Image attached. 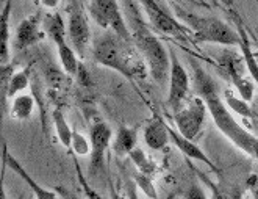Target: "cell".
<instances>
[{
  "instance_id": "6da1fadb",
  "label": "cell",
  "mask_w": 258,
  "mask_h": 199,
  "mask_svg": "<svg viewBox=\"0 0 258 199\" xmlns=\"http://www.w3.org/2000/svg\"><path fill=\"white\" fill-rule=\"evenodd\" d=\"M93 55L99 65L117 71L130 80L144 79L149 74L146 61L133 41H125L113 32L102 35L94 42Z\"/></svg>"
},
{
  "instance_id": "7a4b0ae2",
  "label": "cell",
  "mask_w": 258,
  "mask_h": 199,
  "mask_svg": "<svg viewBox=\"0 0 258 199\" xmlns=\"http://www.w3.org/2000/svg\"><path fill=\"white\" fill-rule=\"evenodd\" d=\"M128 21L132 27V41L144 58L150 77L157 83H164L171 71L169 51L155 36L150 27L138 16V13H133Z\"/></svg>"
},
{
  "instance_id": "3957f363",
  "label": "cell",
  "mask_w": 258,
  "mask_h": 199,
  "mask_svg": "<svg viewBox=\"0 0 258 199\" xmlns=\"http://www.w3.org/2000/svg\"><path fill=\"white\" fill-rule=\"evenodd\" d=\"M175 11L178 19L188 25L194 38L199 42L221 44L227 47L238 45L239 47V35L227 22L213 16H199L180 5H175Z\"/></svg>"
},
{
  "instance_id": "277c9868",
  "label": "cell",
  "mask_w": 258,
  "mask_h": 199,
  "mask_svg": "<svg viewBox=\"0 0 258 199\" xmlns=\"http://www.w3.org/2000/svg\"><path fill=\"white\" fill-rule=\"evenodd\" d=\"M208 107V113L213 118L216 127L229 138L235 146H238L241 151H244L250 157H255L258 151V138L253 136L250 132H247L238 121L232 116L229 109L225 107L224 101L219 96L210 97L205 101Z\"/></svg>"
},
{
  "instance_id": "5b68a950",
  "label": "cell",
  "mask_w": 258,
  "mask_h": 199,
  "mask_svg": "<svg viewBox=\"0 0 258 199\" xmlns=\"http://www.w3.org/2000/svg\"><path fill=\"white\" fill-rule=\"evenodd\" d=\"M89 16L103 30L110 28L113 33L125 41H132V33L124 21L122 11L119 8L117 0H89L88 5Z\"/></svg>"
},
{
  "instance_id": "8992f818",
  "label": "cell",
  "mask_w": 258,
  "mask_h": 199,
  "mask_svg": "<svg viewBox=\"0 0 258 199\" xmlns=\"http://www.w3.org/2000/svg\"><path fill=\"white\" fill-rule=\"evenodd\" d=\"M207 113H208V107L204 99L196 96L191 97L189 101H185L183 105L174 113V122L177 126V130L185 138L194 141L202 132Z\"/></svg>"
},
{
  "instance_id": "52a82bcc",
  "label": "cell",
  "mask_w": 258,
  "mask_h": 199,
  "mask_svg": "<svg viewBox=\"0 0 258 199\" xmlns=\"http://www.w3.org/2000/svg\"><path fill=\"white\" fill-rule=\"evenodd\" d=\"M138 2L144 8L149 24L155 30H158L160 33L177 38L180 41L188 39V35L191 33V30L186 28L185 25H181L171 13H168V10H164L157 2V0H138Z\"/></svg>"
},
{
  "instance_id": "ba28073f",
  "label": "cell",
  "mask_w": 258,
  "mask_h": 199,
  "mask_svg": "<svg viewBox=\"0 0 258 199\" xmlns=\"http://www.w3.org/2000/svg\"><path fill=\"white\" fill-rule=\"evenodd\" d=\"M171 55V71H169V93H168V107L172 112H177L189 93V75L183 65L180 63L175 52L169 49Z\"/></svg>"
},
{
  "instance_id": "9c48e42d",
  "label": "cell",
  "mask_w": 258,
  "mask_h": 199,
  "mask_svg": "<svg viewBox=\"0 0 258 199\" xmlns=\"http://www.w3.org/2000/svg\"><path fill=\"white\" fill-rule=\"evenodd\" d=\"M113 130L111 127L103 121L94 122L89 129V141H91V166L89 173L97 174L103 170V159L105 151L111 144Z\"/></svg>"
},
{
  "instance_id": "30bf717a",
  "label": "cell",
  "mask_w": 258,
  "mask_h": 199,
  "mask_svg": "<svg viewBox=\"0 0 258 199\" xmlns=\"http://www.w3.org/2000/svg\"><path fill=\"white\" fill-rule=\"evenodd\" d=\"M68 36L71 39L72 49L79 55H85L91 44V28L88 19L79 7H72L68 21Z\"/></svg>"
},
{
  "instance_id": "8fae6325",
  "label": "cell",
  "mask_w": 258,
  "mask_h": 199,
  "mask_svg": "<svg viewBox=\"0 0 258 199\" xmlns=\"http://www.w3.org/2000/svg\"><path fill=\"white\" fill-rule=\"evenodd\" d=\"M45 32L42 28L41 13H35L33 16L25 18L16 28V36H14V47L16 51H25L32 45L42 41Z\"/></svg>"
},
{
  "instance_id": "7c38bea8",
  "label": "cell",
  "mask_w": 258,
  "mask_h": 199,
  "mask_svg": "<svg viewBox=\"0 0 258 199\" xmlns=\"http://www.w3.org/2000/svg\"><path fill=\"white\" fill-rule=\"evenodd\" d=\"M168 132H169V138L171 141L178 147V151L181 152V154H185L188 159L191 160H196V162H201V163H205L208 168H211L213 171H216V166L213 165V162H211L205 152L197 146L192 140H188L185 138L183 135H181L178 130H174L169 124H168Z\"/></svg>"
},
{
  "instance_id": "4fadbf2b",
  "label": "cell",
  "mask_w": 258,
  "mask_h": 199,
  "mask_svg": "<svg viewBox=\"0 0 258 199\" xmlns=\"http://www.w3.org/2000/svg\"><path fill=\"white\" fill-rule=\"evenodd\" d=\"M192 63V83H194V93L197 94V97H201L204 101L210 99V97H215L219 96V89L218 85L215 82V79L197 63L196 60L191 61Z\"/></svg>"
},
{
  "instance_id": "5bb4252c",
  "label": "cell",
  "mask_w": 258,
  "mask_h": 199,
  "mask_svg": "<svg viewBox=\"0 0 258 199\" xmlns=\"http://www.w3.org/2000/svg\"><path fill=\"white\" fill-rule=\"evenodd\" d=\"M169 140L168 124L160 116H155L144 129V143L152 151H161Z\"/></svg>"
},
{
  "instance_id": "9a60e30c",
  "label": "cell",
  "mask_w": 258,
  "mask_h": 199,
  "mask_svg": "<svg viewBox=\"0 0 258 199\" xmlns=\"http://www.w3.org/2000/svg\"><path fill=\"white\" fill-rule=\"evenodd\" d=\"M5 160H7V165L11 168V170L16 173L18 176H21V179L27 183V185L32 188V191H33V194H35V197L36 199H58V194H56V191H53V190H47V188H44V187H41L39 183L30 176L24 168L21 166V163L14 159L13 156H10L8 152H5Z\"/></svg>"
},
{
  "instance_id": "2e32d148",
  "label": "cell",
  "mask_w": 258,
  "mask_h": 199,
  "mask_svg": "<svg viewBox=\"0 0 258 199\" xmlns=\"http://www.w3.org/2000/svg\"><path fill=\"white\" fill-rule=\"evenodd\" d=\"M42 28L45 35H47L58 47L66 42V35H68V30H66V24L63 16L59 14L58 11H52V13H45L42 16Z\"/></svg>"
},
{
  "instance_id": "e0dca14e",
  "label": "cell",
  "mask_w": 258,
  "mask_h": 199,
  "mask_svg": "<svg viewBox=\"0 0 258 199\" xmlns=\"http://www.w3.org/2000/svg\"><path fill=\"white\" fill-rule=\"evenodd\" d=\"M236 27H238L236 32L239 35V49H241V54H242V60H244L246 69L249 71L252 80L258 85V61H256V58L253 55L249 35H247L244 25H242V22L239 19H236Z\"/></svg>"
},
{
  "instance_id": "ac0fdd59",
  "label": "cell",
  "mask_w": 258,
  "mask_h": 199,
  "mask_svg": "<svg viewBox=\"0 0 258 199\" xmlns=\"http://www.w3.org/2000/svg\"><path fill=\"white\" fill-rule=\"evenodd\" d=\"M136 143H138V129L120 126L113 141V152L117 157L130 156V152L136 149Z\"/></svg>"
},
{
  "instance_id": "d6986e66",
  "label": "cell",
  "mask_w": 258,
  "mask_h": 199,
  "mask_svg": "<svg viewBox=\"0 0 258 199\" xmlns=\"http://www.w3.org/2000/svg\"><path fill=\"white\" fill-rule=\"evenodd\" d=\"M35 110V99L30 94H19L11 101L10 115L16 121H27L32 118Z\"/></svg>"
},
{
  "instance_id": "ffe728a7",
  "label": "cell",
  "mask_w": 258,
  "mask_h": 199,
  "mask_svg": "<svg viewBox=\"0 0 258 199\" xmlns=\"http://www.w3.org/2000/svg\"><path fill=\"white\" fill-rule=\"evenodd\" d=\"M222 97H224L222 101H224L227 109L235 112L236 115H239L242 118H252V116H255L253 110H252V105H249V102L244 101L241 96H236L232 89H225Z\"/></svg>"
},
{
  "instance_id": "44dd1931",
  "label": "cell",
  "mask_w": 258,
  "mask_h": 199,
  "mask_svg": "<svg viewBox=\"0 0 258 199\" xmlns=\"http://www.w3.org/2000/svg\"><path fill=\"white\" fill-rule=\"evenodd\" d=\"M201 179L207 183L211 190V197L210 199H241L244 194V188L239 187H225L222 183H215L213 180H210L207 176L201 174Z\"/></svg>"
},
{
  "instance_id": "7402d4cb",
  "label": "cell",
  "mask_w": 258,
  "mask_h": 199,
  "mask_svg": "<svg viewBox=\"0 0 258 199\" xmlns=\"http://www.w3.org/2000/svg\"><path fill=\"white\" fill-rule=\"evenodd\" d=\"M10 14H11V0H7L2 10V52H0L2 66L10 65Z\"/></svg>"
},
{
  "instance_id": "603a6c76",
  "label": "cell",
  "mask_w": 258,
  "mask_h": 199,
  "mask_svg": "<svg viewBox=\"0 0 258 199\" xmlns=\"http://www.w3.org/2000/svg\"><path fill=\"white\" fill-rule=\"evenodd\" d=\"M56 49H58V57H59V61H61L63 69L68 74H71V75H77L79 74V69H80L77 52H75L68 42L58 45Z\"/></svg>"
},
{
  "instance_id": "cb8c5ba5",
  "label": "cell",
  "mask_w": 258,
  "mask_h": 199,
  "mask_svg": "<svg viewBox=\"0 0 258 199\" xmlns=\"http://www.w3.org/2000/svg\"><path fill=\"white\" fill-rule=\"evenodd\" d=\"M52 118H53V126H55V130H56V135L59 141H61V144L64 147H71L72 144V133L74 130H71L68 121L63 115V112L59 109H55L52 112Z\"/></svg>"
},
{
  "instance_id": "d4e9b609",
  "label": "cell",
  "mask_w": 258,
  "mask_h": 199,
  "mask_svg": "<svg viewBox=\"0 0 258 199\" xmlns=\"http://www.w3.org/2000/svg\"><path fill=\"white\" fill-rule=\"evenodd\" d=\"M30 85V72L28 69H24V71H19L13 75V79L7 88V93H5V97L7 99H14L19 94H24V91L28 88Z\"/></svg>"
},
{
  "instance_id": "484cf974",
  "label": "cell",
  "mask_w": 258,
  "mask_h": 199,
  "mask_svg": "<svg viewBox=\"0 0 258 199\" xmlns=\"http://www.w3.org/2000/svg\"><path fill=\"white\" fill-rule=\"evenodd\" d=\"M130 160L135 163V166L138 168L140 170V173L141 174H147V176H152L155 173V170H157V165H155V162L154 160H150L149 157H147V154L144 151H141V149H133L132 152H130Z\"/></svg>"
},
{
  "instance_id": "4316f807",
  "label": "cell",
  "mask_w": 258,
  "mask_h": 199,
  "mask_svg": "<svg viewBox=\"0 0 258 199\" xmlns=\"http://www.w3.org/2000/svg\"><path fill=\"white\" fill-rule=\"evenodd\" d=\"M232 83H233V86L238 91V94L242 99L247 101V102L253 101V96H255V82L253 80L246 79L244 75H239V77H236Z\"/></svg>"
},
{
  "instance_id": "83f0119b",
  "label": "cell",
  "mask_w": 258,
  "mask_h": 199,
  "mask_svg": "<svg viewBox=\"0 0 258 199\" xmlns=\"http://www.w3.org/2000/svg\"><path fill=\"white\" fill-rule=\"evenodd\" d=\"M71 147L74 149V152L77 156H88L91 152V141L86 138L85 135L79 133V132H74L72 133V144Z\"/></svg>"
},
{
  "instance_id": "f1b7e54d",
  "label": "cell",
  "mask_w": 258,
  "mask_h": 199,
  "mask_svg": "<svg viewBox=\"0 0 258 199\" xmlns=\"http://www.w3.org/2000/svg\"><path fill=\"white\" fill-rule=\"evenodd\" d=\"M135 182H136V187H140L141 191H143L146 196H149L150 199H157V197H158L157 190H155V187H154V180H152L150 176L141 174V173H140L138 176L135 177Z\"/></svg>"
},
{
  "instance_id": "f546056e",
  "label": "cell",
  "mask_w": 258,
  "mask_h": 199,
  "mask_svg": "<svg viewBox=\"0 0 258 199\" xmlns=\"http://www.w3.org/2000/svg\"><path fill=\"white\" fill-rule=\"evenodd\" d=\"M183 197L185 199H208L205 194V190L201 185H197V183H192V185H189L183 191Z\"/></svg>"
},
{
  "instance_id": "4dcf8cb0",
  "label": "cell",
  "mask_w": 258,
  "mask_h": 199,
  "mask_svg": "<svg viewBox=\"0 0 258 199\" xmlns=\"http://www.w3.org/2000/svg\"><path fill=\"white\" fill-rule=\"evenodd\" d=\"M175 2L180 5V7H205L204 4L197 2V0H175Z\"/></svg>"
},
{
  "instance_id": "1f68e13d",
  "label": "cell",
  "mask_w": 258,
  "mask_h": 199,
  "mask_svg": "<svg viewBox=\"0 0 258 199\" xmlns=\"http://www.w3.org/2000/svg\"><path fill=\"white\" fill-rule=\"evenodd\" d=\"M41 5L47 10H55L59 5V0H39Z\"/></svg>"
},
{
  "instance_id": "d6a6232c",
  "label": "cell",
  "mask_w": 258,
  "mask_h": 199,
  "mask_svg": "<svg viewBox=\"0 0 258 199\" xmlns=\"http://www.w3.org/2000/svg\"><path fill=\"white\" fill-rule=\"evenodd\" d=\"M127 194H128V199H140L138 197V193H136V185L135 183H127Z\"/></svg>"
},
{
  "instance_id": "836d02e7",
  "label": "cell",
  "mask_w": 258,
  "mask_h": 199,
  "mask_svg": "<svg viewBox=\"0 0 258 199\" xmlns=\"http://www.w3.org/2000/svg\"><path fill=\"white\" fill-rule=\"evenodd\" d=\"M252 188V196H253V199H258V180L253 177V185L250 187Z\"/></svg>"
},
{
  "instance_id": "e575fe53",
  "label": "cell",
  "mask_w": 258,
  "mask_h": 199,
  "mask_svg": "<svg viewBox=\"0 0 258 199\" xmlns=\"http://www.w3.org/2000/svg\"><path fill=\"white\" fill-rule=\"evenodd\" d=\"M252 110H253V115H258V96H255L252 101Z\"/></svg>"
},
{
  "instance_id": "d590c367",
  "label": "cell",
  "mask_w": 258,
  "mask_h": 199,
  "mask_svg": "<svg viewBox=\"0 0 258 199\" xmlns=\"http://www.w3.org/2000/svg\"><path fill=\"white\" fill-rule=\"evenodd\" d=\"M111 199H127V197L122 196V194H119V193H116L114 190H111Z\"/></svg>"
},
{
  "instance_id": "8d00e7d4",
  "label": "cell",
  "mask_w": 258,
  "mask_h": 199,
  "mask_svg": "<svg viewBox=\"0 0 258 199\" xmlns=\"http://www.w3.org/2000/svg\"><path fill=\"white\" fill-rule=\"evenodd\" d=\"M86 193H88V199H100L96 193H93V191H91L89 193V190H88V187H86Z\"/></svg>"
},
{
  "instance_id": "74e56055",
  "label": "cell",
  "mask_w": 258,
  "mask_h": 199,
  "mask_svg": "<svg viewBox=\"0 0 258 199\" xmlns=\"http://www.w3.org/2000/svg\"><path fill=\"white\" fill-rule=\"evenodd\" d=\"M59 193H63L64 196H68L69 199H77V197H75V196H72V194H69L68 191H64V190H59Z\"/></svg>"
},
{
  "instance_id": "f35d334b",
  "label": "cell",
  "mask_w": 258,
  "mask_h": 199,
  "mask_svg": "<svg viewBox=\"0 0 258 199\" xmlns=\"http://www.w3.org/2000/svg\"><path fill=\"white\" fill-rule=\"evenodd\" d=\"M213 2H215V4H216V2H218V0H213Z\"/></svg>"
}]
</instances>
